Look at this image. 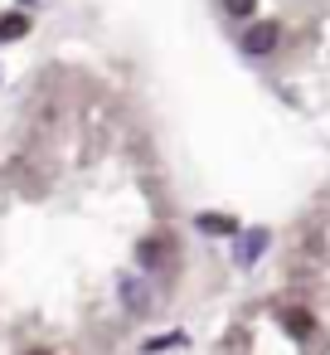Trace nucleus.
Instances as JSON below:
<instances>
[{"mask_svg":"<svg viewBox=\"0 0 330 355\" xmlns=\"http://www.w3.org/2000/svg\"><path fill=\"white\" fill-rule=\"evenodd\" d=\"M35 355H49V350H35Z\"/></svg>","mask_w":330,"mask_h":355,"instance_id":"nucleus-8","label":"nucleus"},{"mask_svg":"<svg viewBox=\"0 0 330 355\" xmlns=\"http://www.w3.org/2000/svg\"><path fill=\"white\" fill-rule=\"evenodd\" d=\"M122 302H127L131 316H146V311H151V292H146L136 277H122Z\"/></svg>","mask_w":330,"mask_h":355,"instance_id":"nucleus-2","label":"nucleus"},{"mask_svg":"<svg viewBox=\"0 0 330 355\" xmlns=\"http://www.w3.org/2000/svg\"><path fill=\"white\" fill-rule=\"evenodd\" d=\"M199 229H209V234H233V219H219V214H204V219H199Z\"/></svg>","mask_w":330,"mask_h":355,"instance_id":"nucleus-6","label":"nucleus"},{"mask_svg":"<svg viewBox=\"0 0 330 355\" xmlns=\"http://www.w3.org/2000/svg\"><path fill=\"white\" fill-rule=\"evenodd\" d=\"M223 10H228V15H253L257 0H223Z\"/></svg>","mask_w":330,"mask_h":355,"instance_id":"nucleus-7","label":"nucleus"},{"mask_svg":"<svg viewBox=\"0 0 330 355\" xmlns=\"http://www.w3.org/2000/svg\"><path fill=\"white\" fill-rule=\"evenodd\" d=\"M20 35H30V10L10 15V20H0V44H6V40H20Z\"/></svg>","mask_w":330,"mask_h":355,"instance_id":"nucleus-5","label":"nucleus"},{"mask_svg":"<svg viewBox=\"0 0 330 355\" xmlns=\"http://www.w3.org/2000/svg\"><path fill=\"white\" fill-rule=\"evenodd\" d=\"M282 326H286L296 340H306V336L315 331V316H311L306 306H286V311H282Z\"/></svg>","mask_w":330,"mask_h":355,"instance_id":"nucleus-3","label":"nucleus"},{"mask_svg":"<svg viewBox=\"0 0 330 355\" xmlns=\"http://www.w3.org/2000/svg\"><path fill=\"white\" fill-rule=\"evenodd\" d=\"M136 263H141L146 272H151V268H161V263H165V239H151V243H141V248H136Z\"/></svg>","mask_w":330,"mask_h":355,"instance_id":"nucleus-4","label":"nucleus"},{"mask_svg":"<svg viewBox=\"0 0 330 355\" xmlns=\"http://www.w3.org/2000/svg\"><path fill=\"white\" fill-rule=\"evenodd\" d=\"M277 40H282V30L267 20V25H253V30L243 35V49H248V54H272V49H277Z\"/></svg>","mask_w":330,"mask_h":355,"instance_id":"nucleus-1","label":"nucleus"}]
</instances>
